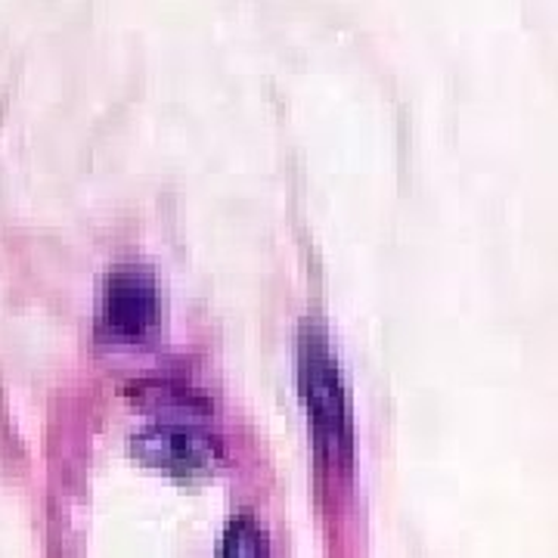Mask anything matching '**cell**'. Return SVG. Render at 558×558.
I'll return each mask as SVG.
<instances>
[{
	"label": "cell",
	"instance_id": "6da1fadb",
	"mask_svg": "<svg viewBox=\"0 0 558 558\" xmlns=\"http://www.w3.org/2000/svg\"><path fill=\"white\" fill-rule=\"evenodd\" d=\"M159 317V299L153 274L143 267H121L116 270L100 307V336L119 341H140Z\"/></svg>",
	"mask_w": 558,
	"mask_h": 558
}]
</instances>
